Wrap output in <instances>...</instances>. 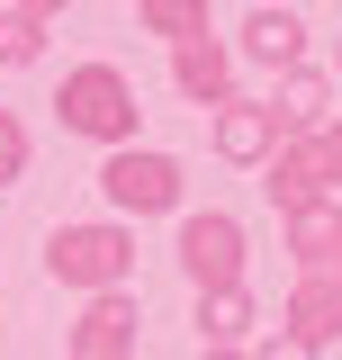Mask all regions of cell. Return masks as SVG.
Returning <instances> with one entry per match:
<instances>
[{
	"instance_id": "cell-8",
	"label": "cell",
	"mask_w": 342,
	"mask_h": 360,
	"mask_svg": "<svg viewBox=\"0 0 342 360\" xmlns=\"http://www.w3.org/2000/svg\"><path fill=\"white\" fill-rule=\"evenodd\" d=\"M270 127L279 135H315L334 117V72H315V63H289V72H270Z\"/></svg>"
},
{
	"instance_id": "cell-6",
	"label": "cell",
	"mask_w": 342,
	"mask_h": 360,
	"mask_svg": "<svg viewBox=\"0 0 342 360\" xmlns=\"http://www.w3.org/2000/svg\"><path fill=\"white\" fill-rule=\"evenodd\" d=\"M261 189H270V207H279V217H298V207H315V198H334L315 135H279V144H270V162H261Z\"/></svg>"
},
{
	"instance_id": "cell-7",
	"label": "cell",
	"mask_w": 342,
	"mask_h": 360,
	"mask_svg": "<svg viewBox=\"0 0 342 360\" xmlns=\"http://www.w3.org/2000/svg\"><path fill=\"white\" fill-rule=\"evenodd\" d=\"M208 144H216V162H234V172H261L270 162V144H279V127H270V108L261 99H216L208 108Z\"/></svg>"
},
{
	"instance_id": "cell-1",
	"label": "cell",
	"mask_w": 342,
	"mask_h": 360,
	"mask_svg": "<svg viewBox=\"0 0 342 360\" xmlns=\"http://www.w3.org/2000/svg\"><path fill=\"white\" fill-rule=\"evenodd\" d=\"M54 117H63V135L118 153V144H135V127H144V99H135V82L118 63H72V72L54 82Z\"/></svg>"
},
{
	"instance_id": "cell-20",
	"label": "cell",
	"mask_w": 342,
	"mask_h": 360,
	"mask_svg": "<svg viewBox=\"0 0 342 360\" xmlns=\"http://www.w3.org/2000/svg\"><path fill=\"white\" fill-rule=\"evenodd\" d=\"M334 82H342V37H334Z\"/></svg>"
},
{
	"instance_id": "cell-14",
	"label": "cell",
	"mask_w": 342,
	"mask_h": 360,
	"mask_svg": "<svg viewBox=\"0 0 342 360\" xmlns=\"http://www.w3.org/2000/svg\"><path fill=\"white\" fill-rule=\"evenodd\" d=\"M135 18H144V37H163V45L216 37V27H208V0H135Z\"/></svg>"
},
{
	"instance_id": "cell-15",
	"label": "cell",
	"mask_w": 342,
	"mask_h": 360,
	"mask_svg": "<svg viewBox=\"0 0 342 360\" xmlns=\"http://www.w3.org/2000/svg\"><path fill=\"white\" fill-rule=\"evenodd\" d=\"M27 63H45V18L0 9V72H27Z\"/></svg>"
},
{
	"instance_id": "cell-18",
	"label": "cell",
	"mask_w": 342,
	"mask_h": 360,
	"mask_svg": "<svg viewBox=\"0 0 342 360\" xmlns=\"http://www.w3.org/2000/svg\"><path fill=\"white\" fill-rule=\"evenodd\" d=\"M315 153H324V180H334V198H342V117L315 127Z\"/></svg>"
},
{
	"instance_id": "cell-4",
	"label": "cell",
	"mask_w": 342,
	"mask_h": 360,
	"mask_svg": "<svg viewBox=\"0 0 342 360\" xmlns=\"http://www.w3.org/2000/svg\"><path fill=\"white\" fill-rule=\"evenodd\" d=\"M171 262L189 288H243V262H253V234L234 207H180V234H171Z\"/></svg>"
},
{
	"instance_id": "cell-16",
	"label": "cell",
	"mask_w": 342,
	"mask_h": 360,
	"mask_svg": "<svg viewBox=\"0 0 342 360\" xmlns=\"http://www.w3.org/2000/svg\"><path fill=\"white\" fill-rule=\"evenodd\" d=\"M27 153H37V144H27V117H18V108H0V189H18V180H27Z\"/></svg>"
},
{
	"instance_id": "cell-2",
	"label": "cell",
	"mask_w": 342,
	"mask_h": 360,
	"mask_svg": "<svg viewBox=\"0 0 342 360\" xmlns=\"http://www.w3.org/2000/svg\"><path fill=\"white\" fill-rule=\"evenodd\" d=\"M45 279H63V288H135V225L118 217H90V225H54L45 234Z\"/></svg>"
},
{
	"instance_id": "cell-17",
	"label": "cell",
	"mask_w": 342,
	"mask_h": 360,
	"mask_svg": "<svg viewBox=\"0 0 342 360\" xmlns=\"http://www.w3.org/2000/svg\"><path fill=\"white\" fill-rule=\"evenodd\" d=\"M243 360H324V352H315L306 333H289V324H270V333H253V342H243Z\"/></svg>"
},
{
	"instance_id": "cell-19",
	"label": "cell",
	"mask_w": 342,
	"mask_h": 360,
	"mask_svg": "<svg viewBox=\"0 0 342 360\" xmlns=\"http://www.w3.org/2000/svg\"><path fill=\"white\" fill-rule=\"evenodd\" d=\"M9 9H27V18H45V27H54V18H63L72 0H9Z\"/></svg>"
},
{
	"instance_id": "cell-5",
	"label": "cell",
	"mask_w": 342,
	"mask_h": 360,
	"mask_svg": "<svg viewBox=\"0 0 342 360\" xmlns=\"http://www.w3.org/2000/svg\"><path fill=\"white\" fill-rule=\"evenodd\" d=\"M135 333H144L135 288H99V297H82L72 333H63V352H72V360H135Z\"/></svg>"
},
{
	"instance_id": "cell-10",
	"label": "cell",
	"mask_w": 342,
	"mask_h": 360,
	"mask_svg": "<svg viewBox=\"0 0 342 360\" xmlns=\"http://www.w3.org/2000/svg\"><path fill=\"white\" fill-rule=\"evenodd\" d=\"M279 324L306 333L315 352H334V342H342V270H298V288H289Z\"/></svg>"
},
{
	"instance_id": "cell-21",
	"label": "cell",
	"mask_w": 342,
	"mask_h": 360,
	"mask_svg": "<svg viewBox=\"0 0 342 360\" xmlns=\"http://www.w3.org/2000/svg\"><path fill=\"white\" fill-rule=\"evenodd\" d=\"M198 360H243V352H198Z\"/></svg>"
},
{
	"instance_id": "cell-11",
	"label": "cell",
	"mask_w": 342,
	"mask_h": 360,
	"mask_svg": "<svg viewBox=\"0 0 342 360\" xmlns=\"http://www.w3.org/2000/svg\"><path fill=\"white\" fill-rule=\"evenodd\" d=\"M279 252L298 270H342V198H315L298 217H279Z\"/></svg>"
},
{
	"instance_id": "cell-3",
	"label": "cell",
	"mask_w": 342,
	"mask_h": 360,
	"mask_svg": "<svg viewBox=\"0 0 342 360\" xmlns=\"http://www.w3.org/2000/svg\"><path fill=\"white\" fill-rule=\"evenodd\" d=\"M99 198H108L118 225L180 217V207H189V172H180V153H163V144H118V153L99 162Z\"/></svg>"
},
{
	"instance_id": "cell-13",
	"label": "cell",
	"mask_w": 342,
	"mask_h": 360,
	"mask_svg": "<svg viewBox=\"0 0 342 360\" xmlns=\"http://www.w3.org/2000/svg\"><path fill=\"white\" fill-rule=\"evenodd\" d=\"M253 333H261L253 288H198V342H208V352H243Z\"/></svg>"
},
{
	"instance_id": "cell-9",
	"label": "cell",
	"mask_w": 342,
	"mask_h": 360,
	"mask_svg": "<svg viewBox=\"0 0 342 360\" xmlns=\"http://www.w3.org/2000/svg\"><path fill=\"white\" fill-rule=\"evenodd\" d=\"M171 90H180L189 108L234 99V45H225V37H189V45H171Z\"/></svg>"
},
{
	"instance_id": "cell-12",
	"label": "cell",
	"mask_w": 342,
	"mask_h": 360,
	"mask_svg": "<svg viewBox=\"0 0 342 360\" xmlns=\"http://www.w3.org/2000/svg\"><path fill=\"white\" fill-rule=\"evenodd\" d=\"M234 54L261 63V72H289V63H306V18L298 9H253L243 37H234Z\"/></svg>"
}]
</instances>
